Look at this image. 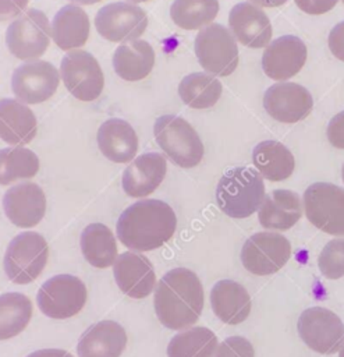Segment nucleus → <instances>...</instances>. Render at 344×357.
<instances>
[{"mask_svg": "<svg viewBox=\"0 0 344 357\" xmlns=\"http://www.w3.org/2000/svg\"><path fill=\"white\" fill-rule=\"evenodd\" d=\"M60 77L67 91L82 102L97 99L104 86L100 64L85 50H71L61 59Z\"/></svg>", "mask_w": 344, "mask_h": 357, "instance_id": "obj_10", "label": "nucleus"}, {"mask_svg": "<svg viewBox=\"0 0 344 357\" xmlns=\"http://www.w3.org/2000/svg\"><path fill=\"white\" fill-rule=\"evenodd\" d=\"M50 36L52 25L46 14L38 8H29L8 25L6 45L14 57L36 60L47 50Z\"/></svg>", "mask_w": 344, "mask_h": 357, "instance_id": "obj_7", "label": "nucleus"}, {"mask_svg": "<svg viewBox=\"0 0 344 357\" xmlns=\"http://www.w3.org/2000/svg\"><path fill=\"white\" fill-rule=\"evenodd\" d=\"M113 275L118 289L131 298H145L155 290L153 265L139 252L120 254L113 264Z\"/></svg>", "mask_w": 344, "mask_h": 357, "instance_id": "obj_19", "label": "nucleus"}, {"mask_svg": "<svg viewBox=\"0 0 344 357\" xmlns=\"http://www.w3.org/2000/svg\"><path fill=\"white\" fill-rule=\"evenodd\" d=\"M343 4H344V0H343Z\"/></svg>", "mask_w": 344, "mask_h": 357, "instance_id": "obj_47", "label": "nucleus"}, {"mask_svg": "<svg viewBox=\"0 0 344 357\" xmlns=\"http://www.w3.org/2000/svg\"><path fill=\"white\" fill-rule=\"evenodd\" d=\"M210 305L214 315L224 324L244 322L251 312V296L238 282L223 279L210 290Z\"/></svg>", "mask_w": 344, "mask_h": 357, "instance_id": "obj_24", "label": "nucleus"}, {"mask_svg": "<svg viewBox=\"0 0 344 357\" xmlns=\"http://www.w3.org/2000/svg\"><path fill=\"white\" fill-rule=\"evenodd\" d=\"M341 178H343V183H344V165H343V169H341Z\"/></svg>", "mask_w": 344, "mask_h": 357, "instance_id": "obj_46", "label": "nucleus"}, {"mask_svg": "<svg viewBox=\"0 0 344 357\" xmlns=\"http://www.w3.org/2000/svg\"><path fill=\"white\" fill-rule=\"evenodd\" d=\"M26 357H74V356L70 351L63 349H42L28 354Z\"/></svg>", "mask_w": 344, "mask_h": 357, "instance_id": "obj_41", "label": "nucleus"}, {"mask_svg": "<svg viewBox=\"0 0 344 357\" xmlns=\"http://www.w3.org/2000/svg\"><path fill=\"white\" fill-rule=\"evenodd\" d=\"M97 33L109 42H131L148 26L146 13L132 3L116 1L99 8L95 17Z\"/></svg>", "mask_w": 344, "mask_h": 357, "instance_id": "obj_13", "label": "nucleus"}, {"mask_svg": "<svg viewBox=\"0 0 344 357\" xmlns=\"http://www.w3.org/2000/svg\"><path fill=\"white\" fill-rule=\"evenodd\" d=\"M91 22L86 11L75 4L60 8L52 21V39L61 50L82 47L89 38Z\"/></svg>", "mask_w": 344, "mask_h": 357, "instance_id": "obj_26", "label": "nucleus"}, {"mask_svg": "<svg viewBox=\"0 0 344 357\" xmlns=\"http://www.w3.org/2000/svg\"><path fill=\"white\" fill-rule=\"evenodd\" d=\"M263 107L270 117L291 124L306 119L313 107L311 92L294 82L273 84L263 95Z\"/></svg>", "mask_w": 344, "mask_h": 357, "instance_id": "obj_15", "label": "nucleus"}, {"mask_svg": "<svg viewBox=\"0 0 344 357\" xmlns=\"http://www.w3.org/2000/svg\"><path fill=\"white\" fill-rule=\"evenodd\" d=\"M203 286L195 272L174 268L155 289V312L160 324L173 331L192 326L203 310Z\"/></svg>", "mask_w": 344, "mask_h": 357, "instance_id": "obj_1", "label": "nucleus"}, {"mask_svg": "<svg viewBox=\"0 0 344 357\" xmlns=\"http://www.w3.org/2000/svg\"><path fill=\"white\" fill-rule=\"evenodd\" d=\"M291 257L290 241L273 231L252 234L241 248L244 268L258 276H266L280 271Z\"/></svg>", "mask_w": 344, "mask_h": 357, "instance_id": "obj_12", "label": "nucleus"}, {"mask_svg": "<svg viewBox=\"0 0 344 357\" xmlns=\"http://www.w3.org/2000/svg\"><path fill=\"white\" fill-rule=\"evenodd\" d=\"M213 357H255V350L248 339L230 336L217 346Z\"/></svg>", "mask_w": 344, "mask_h": 357, "instance_id": "obj_36", "label": "nucleus"}, {"mask_svg": "<svg viewBox=\"0 0 344 357\" xmlns=\"http://www.w3.org/2000/svg\"><path fill=\"white\" fill-rule=\"evenodd\" d=\"M153 135L160 149L180 167L189 169L201 163L203 144L195 128L182 117L164 114L156 119Z\"/></svg>", "mask_w": 344, "mask_h": 357, "instance_id": "obj_4", "label": "nucleus"}, {"mask_svg": "<svg viewBox=\"0 0 344 357\" xmlns=\"http://www.w3.org/2000/svg\"><path fill=\"white\" fill-rule=\"evenodd\" d=\"M85 259L95 268H109L117 259V244L113 231L103 223L88 225L79 238Z\"/></svg>", "mask_w": 344, "mask_h": 357, "instance_id": "obj_29", "label": "nucleus"}, {"mask_svg": "<svg viewBox=\"0 0 344 357\" xmlns=\"http://www.w3.org/2000/svg\"><path fill=\"white\" fill-rule=\"evenodd\" d=\"M265 197L262 174L248 166L227 170L216 187L217 206L234 219H244L255 213L263 204Z\"/></svg>", "mask_w": 344, "mask_h": 357, "instance_id": "obj_3", "label": "nucleus"}, {"mask_svg": "<svg viewBox=\"0 0 344 357\" xmlns=\"http://www.w3.org/2000/svg\"><path fill=\"white\" fill-rule=\"evenodd\" d=\"M3 209L8 220L18 227H33L45 216L46 195L36 183H19L3 197Z\"/></svg>", "mask_w": 344, "mask_h": 357, "instance_id": "obj_17", "label": "nucleus"}, {"mask_svg": "<svg viewBox=\"0 0 344 357\" xmlns=\"http://www.w3.org/2000/svg\"><path fill=\"white\" fill-rule=\"evenodd\" d=\"M155 66V50L146 40L135 39L120 45L113 53V68L124 81H139L149 75Z\"/></svg>", "mask_w": 344, "mask_h": 357, "instance_id": "obj_27", "label": "nucleus"}, {"mask_svg": "<svg viewBox=\"0 0 344 357\" xmlns=\"http://www.w3.org/2000/svg\"><path fill=\"white\" fill-rule=\"evenodd\" d=\"M306 219L319 230L344 236V188L331 183H313L304 192Z\"/></svg>", "mask_w": 344, "mask_h": 357, "instance_id": "obj_8", "label": "nucleus"}, {"mask_svg": "<svg viewBox=\"0 0 344 357\" xmlns=\"http://www.w3.org/2000/svg\"><path fill=\"white\" fill-rule=\"evenodd\" d=\"M60 84V73L45 60H29L18 66L11 77V89L17 99L38 105L50 99Z\"/></svg>", "mask_w": 344, "mask_h": 357, "instance_id": "obj_14", "label": "nucleus"}, {"mask_svg": "<svg viewBox=\"0 0 344 357\" xmlns=\"http://www.w3.org/2000/svg\"><path fill=\"white\" fill-rule=\"evenodd\" d=\"M327 139L329 142L337 148L344 149V112L337 113L327 126Z\"/></svg>", "mask_w": 344, "mask_h": 357, "instance_id": "obj_37", "label": "nucleus"}, {"mask_svg": "<svg viewBox=\"0 0 344 357\" xmlns=\"http://www.w3.org/2000/svg\"><path fill=\"white\" fill-rule=\"evenodd\" d=\"M217 346V336L210 329L194 326L171 337L167 357H213Z\"/></svg>", "mask_w": 344, "mask_h": 357, "instance_id": "obj_31", "label": "nucleus"}, {"mask_svg": "<svg viewBox=\"0 0 344 357\" xmlns=\"http://www.w3.org/2000/svg\"><path fill=\"white\" fill-rule=\"evenodd\" d=\"M29 0H0V21L18 17L28 6Z\"/></svg>", "mask_w": 344, "mask_h": 357, "instance_id": "obj_40", "label": "nucleus"}, {"mask_svg": "<svg viewBox=\"0 0 344 357\" xmlns=\"http://www.w3.org/2000/svg\"><path fill=\"white\" fill-rule=\"evenodd\" d=\"M38 132V120L33 112L17 99H0V138L13 145L29 144Z\"/></svg>", "mask_w": 344, "mask_h": 357, "instance_id": "obj_23", "label": "nucleus"}, {"mask_svg": "<svg viewBox=\"0 0 344 357\" xmlns=\"http://www.w3.org/2000/svg\"><path fill=\"white\" fill-rule=\"evenodd\" d=\"M338 357H344V344H343V347L340 349V356Z\"/></svg>", "mask_w": 344, "mask_h": 357, "instance_id": "obj_45", "label": "nucleus"}, {"mask_svg": "<svg viewBox=\"0 0 344 357\" xmlns=\"http://www.w3.org/2000/svg\"><path fill=\"white\" fill-rule=\"evenodd\" d=\"M252 162L262 177L270 181L288 178L295 167L291 151L284 144L274 139L259 142L252 151Z\"/></svg>", "mask_w": 344, "mask_h": 357, "instance_id": "obj_28", "label": "nucleus"}, {"mask_svg": "<svg viewBox=\"0 0 344 357\" xmlns=\"http://www.w3.org/2000/svg\"><path fill=\"white\" fill-rule=\"evenodd\" d=\"M127 346L124 328L114 321H100L81 335L78 357H120Z\"/></svg>", "mask_w": 344, "mask_h": 357, "instance_id": "obj_21", "label": "nucleus"}, {"mask_svg": "<svg viewBox=\"0 0 344 357\" xmlns=\"http://www.w3.org/2000/svg\"><path fill=\"white\" fill-rule=\"evenodd\" d=\"M32 317V303L22 293L0 294V340L19 335Z\"/></svg>", "mask_w": 344, "mask_h": 357, "instance_id": "obj_32", "label": "nucleus"}, {"mask_svg": "<svg viewBox=\"0 0 344 357\" xmlns=\"http://www.w3.org/2000/svg\"><path fill=\"white\" fill-rule=\"evenodd\" d=\"M327 43L333 56L344 61V21L333 26V29L329 33Z\"/></svg>", "mask_w": 344, "mask_h": 357, "instance_id": "obj_39", "label": "nucleus"}, {"mask_svg": "<svg viewBox=\"0 0 344 357\" xmlns=\"http://www.w3.org/2000/svg\"><path fill=\"white\" fill-rule=\"evenodd\" d=\"M36 301L39 310L49 318H71L84 308L86 303V287L74 275H56L40 286Z\"/></svg>", "mask_w": 344, "mask_h": 357, "instance_id": "obj_9", "label": "nucleus"}, {"mask_svg": "<svg viewBox=\"0 0 344 357\" xmlns=\"http://www.w3.org/2000/svg\"><path fill=\"white\" fill-rule=\"evenodd\" d=\"M249 1L260 7H279L286 4L288 0H249Z\"/></svg>", "mask_w": 344, "mask_h": 357, "instance_id": "obj_42", "label": "nucleus"}, {"mask_svg": "<svg viewBox=\"0 0 344 357\" xmlns=\"http://www.w3.org/2000/svg\"><path fill=\"white\" fill-rule=\"evenodd\" d=\"M177 229L173 208L160 199H142L130 205L118 218L117 237L135 251H152L166 244Z\"/></svg>", "mask_w": 344, "mask_h": 357, "instance_id": "obj_2", "label": "nucleus"}, {"mask_svg": "<svg viewBox=\"0 0 344 357\" xmlns=\"http://www.w3.org/2000/svg\"><path fill=\"white\" fill-rule=\"evenodd\" d=\"M302 342L316 353L333 354L344 344V324L333 311L311 307L301 312L297 324Z\"/></svg>", "mask_w": 344, "mask_h": 357, "instance_id": "obj_11", "label": "nucleus"}, {"mask_svg": "<svg viewBox=\"0 0 344 357\" xmlns=\"http://www.w3.org/2000/svg\"><path fill=\"white\" fill-rule=\"evenodd\" d=\"M319 271L327 279L336 280L344 276V238L330 240L318 258Z\"/></svg>", "mask_w": 344, "mask_h": 357, "instance_id": "obj_35", "label": "nucleus"}, {"mask_svg": "<svg viewBox=\"0 0 344 357\" xmlns=\"http://www.w3.org/2000/svg\"><path fill=\"white\" fill-rule=\"evenodd\" d=\"M302 215L299 195L291 190H273L265 197L258 219L262 227L272 230L291 229Z\"/></svg>", "mask_w": 344, "mask_h": 357, "instance_id": "obj_25", "label": "nucleus"}, {"mask_svg": "<svg viewBox=\"0 0 344 357\" xmlns=\"http://www.w3.org/2000/svg\"><path fill=\"white\" fill-rule=\"evenodd\" d=\"M219 13V0H174L170 7L173 22L185 31L210 25Z\"/></svg>", "mask_w": 344, "mask_h": 357, "instance_id": "obj_33", "label": "nucleus"}, {"mask_svg": "<svg viewBox=\"0 0 344 357\" xmlns=\"http://www.w3.org/2000/svg\"><path fill=\"white\" fill-rule=\"evenodd\" d=\"M306 56V46L298 36L283 35L266 46L262 56V68L269 78L286 81L299 73Z\"/></svg>", "mask_w": 344, "mask_h": 357, "instance_id": "obj_16", "label": "nucleus"}, {"mask_svg": "<svg viewBox=\"0 0 344 357\" xmlns=\"http://www.w3.org/2000/svg\"><path fill=\"white\" fill-rule=\"evenodd\" d=\"M221 92V82L208 73L188 74L178 85L181 100L192 109H209L214 106Z\"/></svg>", "mask_w": 344, "mask_h": 357, "instance_id": "obj_30", "label": "nucleus"}, {"mask_svg": "<svg viewBox=\"0 0 344 357\" xmlns=\"http://www.w3.org/2000/svg\"><path fill=\"white\" fill-rule=\"evenodd\" d=\"M38 155L25 146L0 149V184L7 185L17 180L31 178L39 172Z\"/></svg>", "mask_w": 344, "mask_h": 357, "instance_id": "obj_34", "label": "nucleus"}, {"mask_svg": "<svg viewBox=\"0 0 344 357\" xmlns=\"http://www.w3.org/2000/svg\"><path fill=\"white\" fill-rule=\"evenodd\" d=\"M295 6L311 15H320L333 10L338 0H294Z\"/></svg>", "mask_w": 344, "mask_h": 357, "instance_id": "obj_38", "label": "nucleus"}, {"mask_svg": "<svg viewBox=\"0 0 344 357\" xmlns=\"http://www.w3.org/2000/svg\"><path fill=\"white\" fill-rule=\"evenodd\" d=\"M195 56L202 68L216 77L233 74L238 66L237 39L221 24H210L195 36Z\"/></svg>", "mask_w": 344, "mask_h": 357, "instance_id": "obj_6", "label": "nucleus"}, {"mask_svg": "<svg viewBox=\"0 0 344 357\" xmlns=\"http://www.w3.org/2000/svg\"><path fill=\"white\" fill-rule=\"evenodd\" d=\"M96 139L100 152L116 163L134 160L139 146L135 130L123 119H109L102 123Z\"/></svg>", "mask_w": 344, "mask_h": 357, "instance_id": "obj_22", "label": "nucleus"}, {"mask_svg": "<svg viewBox=\"0 0 344 357\" xmlns=\"http://www.w3.org/2000/svg\"><path fill=\"white\" fill-rule=\"evenodd\" d=\"M72 3H78V4H82V6H89V4H95V3H99L102 0H70Z\"/></svg>", "mask_w": 344, "mask_h": 357, "instance_id": "obj_43", "label": "nucleus"}, {"mask_svg": "<svg viewBox=\"0 0 344 357\" xmlns=\"http://www.w3.org/2000/svg\"><path fill=\"white\" fill-rule=\"evenodd\" d=\"M49 258V245L36 231L17 234L8 244L3 266L7 278L18 284L33 282L45 269Z\"/></svg>", "mask_w": 344, "mask_h": 357, "instance_id": "obj_5", "label": "nucleus"}, {"mask_svg": "<svg viewBox=\"0 0 344 357\" xmlns=\"http://www.w3.org/2000/svg\"><path fill=\"white\" fill-rule=\"evenodd\" d=\"M167 162L162 153H142L123 172V190L128 197L143 198L150 195L164 180Z\"/></svg>", "mask_w": 344, "mask_h": 357, "instance_id": "obj_20", "label": "nucleus"}, {"mask_svg": "<svg viewBox=\"0 0 344 357\" xmlns=\"http://www.w3.org/2000/svg\"><path fill=\"white\" fill-rule=\"evenodd\" d=\"M228 26L241 45L252 49L266 47L273 33L269 17L251 1L233 6L228 14Z\"/></svg>", "mask_w": 344, "mask_h": 357, "instance_id": "obj_18", "label": "nucleus"}, {"mask_svg": "<svg viewBox=\"0 0 344 357\" xmlns=\"http://www.w3.org/2000/svg\"><path fill=\"white\" fill-rule=\"evenodd\" d=\"M127 1H131V3H143V1H149V0H127Z\"/></svg>", "mask_w": 344, "mask_h": 357, "instance_id": "obj_44", "label": "nucleus"}]
</instances>
